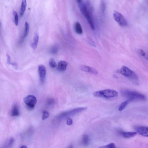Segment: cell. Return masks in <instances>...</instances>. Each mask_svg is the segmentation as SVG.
Wrapping results in <instances>:
<instances>
[{
    "label": "cell",
    "instance_id": "cell-19",
    "mask_svg": "<svg viewBox=\"0 0 148 148\" xmlns=\"http://www.w3.org/2000/svg\"><path fill=\"white\" fill-rule=\"evenodd\" d=\"M82 144L85 145H87L90 143V140L89 136L87 135H84L82 138Z\"/></svg>",
    "mask_w": 148,
    "mask_h": 148
},
{
    "label": "cell",
    "instance_id": "cell-8",
    "mask_svg": "<svg viewBox=\"0 0 148 148\" xmlns=\"http://www.w3.org/2000/svg\"><path fill=\"white\" fill-rule=\"evenodd\" d=\"M38 71L40 78L41 82L43 83L44 82L46 74V67L43 65H40L38 66Z\"/></svg>",
    "mask_w": 148,
    "mask_h": 148
},
{
    "label": "cell",
    "instance_id": "cell-25",
    "mask_svg": "<svg viewBox=\"0 0 148 148\" xmlns=\"http://www.w3.org/2000/svg\"><path fill=\"white\" fill-rule=\"evenodd\" d=\"M116 148L115 145L113 143H111L107 145H104L100 147L99 148Z\"/></svg>",
    "mask_w": 148,
    "mask_h": 148
},
{
    "label": "cell",
    "instance_id": "cell-7",
    "mask_svg": "<svg viewBox=\"0 0 148 148\" xmlns=\"http://www.w3.org/2000/svg\"><path fill=\"white\" fill-rule=\"evenodd\" d=\"M86 107H81L78 108L74 109L73 110H71L70 111H68L63 113L60 114L58 116V118L59 119L64 118L67 117L69 116H70L71 115H76L78 113L84 111L86 109Z\"/></svg>",
    "mask_w": 148,
    "mask_h": 148
},
{
    "label": "cell",
    "instance_id": "cell-30",
    "mask_svg": "<svg viewBox=\"0 0 148 148\" xmlns=\"http://www.w3.org/2000/svg\"><path fill=\"white\" fill-rule=\"evenodd\" d=\"M139 53L141 55L143 56H145V55H146L143 50H139Z\"/></svg>",
    "mask_w": 148,
    "mask_h": 148
},
{
    "label": "cell",
    "instance_id": "cell-1",
    "mask_svg": "<svg viewBox=\"0 0 148 148\" xmlns=\"http://www.w3.org/2000/svg\"><path fill=\"white\" fill-rule=\"evenodd\" d=\"M121 95L128 99L130 101L134 100H143L146 99L144 95L136 91L124 90H121Z\"/></svg>",
    "mask_w": 148,
    "mask_h": 148
},
{
    "label": "cell",
    "instance_id": "cell-27",
    "mask_svg": "<svg viewBox=\"0 0 148 148\" xmlns=\"http://www.w3.org/2000/svg\"><path fill=\"white\" fill-rule=\"evenodd\" d=\"M55 101L52 98H50L47 100V105L49 106H51L54 103Z\"/></svg>",
    "mask_w": 148,
    "mask_h": 148
},
{
    "label": "cell",
    "instance_id": "cell-12",
    "mask_svg": "<svg viewBox=\"0 0 148 148\" xmlns=\"http://www.w3.org/2000/svg\"><path fill=\"white\" fill-rule=\"evenodd\" d=\"M137 132H121V135L124 137L125 138H130L136 136Z\"/></svg>",
    "mask_w": 148,
    "mask_h": 148
},
{
    "label": "cell",
    "instance_id": "cell-4",
    "mask_svg": "<svg viewBox=\"0 0 148 148\" xmlns=\"http://www.w3.org/2000/svg\"><path fill=\"white\" fill-rule=\"evenodd\" d=\"M118 72L125 77L136 82L138 80V78L136 74L126 66H122L119 70Z\"/></svg>",
    "mask_w": 148,
    "mask_h": 148
},
{
    "label": "cell",
    "instance_id": "cell-11",
    "mask_svg": "<svg viewBox=\"0 0 148 148\" xmlns=\"http://www.w3.org/2000/svg\"><path fill=\"white\" fill-rule=\"evenodd\" d=\"M67 63L66 61H61L58 62L57 65L58 70L61 72H63L66 70L67 68Z\"/></svg>",
    "mask_w": 148,
    "mask_h": 148
},
{
    "label": "cell",
    "instance_id": "cell-20",
    "mask_svg": "<svg viewBox=\"0 0 148 148\" xmlns=\"http://www.w3.org/2000/svg\"><path fill=\"white\" fill-rule=\"evenodd\" d=\"M49 64L51 67L54 68L57 66V64L54 59L52 58L50 59L49 61Z\"/></svg>",
    "mask_w": 148,
    "mask_h": 148
},
{
    "label": "cell",
    "instance_id": "cell-17",
    "mask_svg": "<svg viewBox=\"0 0 148 148\" xmlns=\"http://www.w3.org/2000/svg\"><path fill=\"white\" fill-rule=\"evenodd\" d=\"M29 26L28 23L27 22L25 23V28L23 38L24 39L28 35L29 32Z\"/></svg>",
    "mask_w": 148,
    "mask_h": 148
},
{
    "label": "cell",
    "instance_id": "cell-22",
    "mask_svg": "<svg viewBox=\"0 0 148 148\" xmlns=\"http://www.w3.org/2000/svg\"><path fill=\"white\" fill-rule=\"evenodd\" d=\"M13 15L14 17L15 22L16 26H17L18 24L19 17L17 12L16 11H14Z\"/></svg>",
    "mask_w": 148,
    "mask_h": 148
},
{
    "label": "cell",
    "instance_id": "cell-24",
    "mask_svg": "<svg viewBox=\"0 0 148 148\" xmlns=\"http://www.w3.org/2000/svg\"><path fill=\"white\" fill-rule=\"evenodd\" d=\"M49 116V113L48 111H43V116L42 117V120H44L47 119Z\"/></svg>",
    "mask_w": 148,
    "mask_h": 148
},
{
    "label": "cell",
    "instance_id": "cell-16",
    "mask_svg": "<svg viewBox=\"0 0 148 148\" xmlns=\"http://www.w3.org/2000/svg\"><path fill=\"white\" fill-rule=\"evenodd\" d=\"M75 29L76 33L79 34H81L82 33V27L80 23L76 22L75 24Z\"/></svg>",
    "mask_w": 148,
    "mask_h": 148
},
{
    "label": "cell",
    "instance_id": "cell-10",
    "mask_svg": "<svg viewBox=\"0 0 148 148\" xmlns=\"http://www.w3.org/2000/svg\"><path fill=\"white\" fill-rule=\"evenodd\" d=\"M137 132L140 135L145 137L148 136V127L140 126L138 127L136 129Z\"/></svg>",
    "mask_w": 148,
    "mask_h": 148
},
{
    "label": "cell",
    "instance_id": "cell-18",
    "mask_svg": "<svg viewBox=\"0 0 148 148\" xmlns=\"http://www.w3.org/2000/svg\"><path fill=\"white\" fill-rule=\"evenodd\" d=\"M129 101V100H128L122 102L119 106L118 108L119 111H123L127 106Z\"/></svg>",
    "mask_w": 148,
    "mask_h": 148
},
{
    "label": "cell",
    "instance_id": "cell-15",
    "mask_svg": "<svg viewBox=\"0 0 148 148\" xmlns=\"http://www.w3.org/2000/svg\"><path fill=\"white\" fill-rule=\"evenodd\" d=\"M27 6V2L26 0H22V4L20 11V14L21 16H22L24 14L26 10V8Z\"/></svg>",
    "mask_w": 148,
    "mask_h": 148
},
{
    "label": "cell",
    "instance_id": "cell-31",
    "mask_svg": "<svg viewBox=\"0 0 148 148\" xmlns=\"http://www.w3.org/2000/svg\"><path fill=\"white\" fill-rule=\"evenodd\" d=\"M11 64L14 67L15 69L16 70H17L18 68V66L17 63L16 62H13V63H11Z\"/></svg>",
    "mask_w": 148,
    "mask_h": 148
},
{
    "label": "cell",
    "instance_id": "cell-13",
    "mask_svg": "<svg viewBox=\"0 0 148 148\" xmlns=\"http://www.w3.org/2000/svg\"><path fill=\"white\" fill-rule=\"evenodd\" d=\"M11 116L13 117H18L20 115V112L18 106L17 105H15L13 106L11 112Z\"/></svg>",
    "mask_w": 148,
    "mask_h": 148
},
{
    "label": "cell",
    "instance_id": "cell-26",
    "mask_svg": "<svg viewBox=\"0 0 148 148\" xmlns=\"http://www.w3.org/2000/svg\"><path fill=\"white\" fill-rule=\"evenodd\" d=\"M87 40L89 43L90 44V45H91V46H93L94 47H96V43H95V42L93 41L92 39L90 38V37H88V38H87Z\"/></svg>",
    "mask_w": 148,
    "mask_h": 148
},
{
    "label": "cell",
    "instance_id": "cell-14",
    "mask_svg": "<svg viewBox=\"0 0 148 148\" xmlns=\"http://www.w3.org/2000/svg\"><path fill=\"white\" fill-rule=\"evenodd\" d=\"M39 36L37 33H35V35L33 40V42L31 43V46L34 50L37 48L39 42Z\"/></svg>",
    "mask_w": 148,
    "mask_h": 148
},
{
    "label": "cell",
    "instance_id": "cell-21",
    "mask_svg": "<svg viewBox=\"0 0 148 148\" xmlns=\"http://www.w3.org/2000/svg\"><path fill=\"white\" fill-rule=\"evenodd\" d=\"M58 47L57 46H54L51 47L50 50V52L51 53L53 54H55L57 53L58 52Z\"/></svg>",
    "mask_w": 148,
    "mask_h": 148
},
{
    "label": "cell",
    "instance_id": "cell-5",
    "mask_svg": "<svg viewBox=\"0 0 148 148\" xmlns=\"http://www.w3.org/2000/svg\"><path fill=\"white\" fill-rule=\"evenodd\" d=\"M113 16L115 20L120 26L126 27L128 25V23L124 16L117 11H115L113 13Z\"/></svg>",
    "mask_w": 148,
    "mask_h": 148
},
{
    "label": "cell",
    "instance_id": "cell-3",
    "mask_svg": "<svg viewBox=\"0 0 148 148\" xmlns=\"http://www.w3.org/2000/svg\"><path fill=\"white\" fill-rule=\"evenodd\" d=\"M118 93L117 91L111 89L101 90L96 91L93 93L94 96L97 97L110 98L118 96Z\"/></svg>",
    "mask_w": 148,
    "mask_h": 148
},
{
    "label": "cell",
    "instance_id": "cell-23",
    "mask_svg": "<svg viewBox=\"0 0 148 148\" xmlns=\"http://www.w3.org/2000/svg\"><path fill=\"white\" fill-rule=\"evenodd\" d=\"M14 141V139L13 137H11L8 140L7 143H6V145L7 147H9L12 145Z\"/></svg>",
    "mask_w": 148,
    "mask_h": 148
},
{
    "label": "cell",
    "instance_id": "cell-33",
    "mask_svg": "<svg viewBox=\"0 0 148 148\" xmlns=\"http://www.w3.org/2000/svg\"><path fill=\"white\" fill-rule=\"evenodd\" d=\"M77 1L78 3H81V2H82V0H76Z\"/></svg>",
    "mask_w": 148,
    "mask_h": 148
},
{
    "label": "cell",
    "instance_id": "cell-29",
    "mask_svg": "<svg viewBox=\"0 0 148 148\" xmlns=\"http://www.w3.org/2000/svg\"><path fill=\"white\" fill-rule=\"evenodd\" d=\"M7 62L8 64H11V57L8 54L7 55Z\"/></svg>",
    "mask_w": 148,
    "mask_h": 148
},
{
    "label": "cell",
    "instance_id": "cell-9",
    "mask_svg": "<svg viewBox=\"0 0 148 148\" xmlns=\"http://www.w3.org/2000/svg\"><path fill=\"white\" fill-rule=\"evenodd\" d=\"M82 71L94 75L97 74L98 72L96 69L90 66L82 65L81 67Z\"/></svg>",
    "mask_w": 148,
    "mask_h": 148
},
{
    "label": "cell",
    "instance_id": "cell-6",
    "mask_svg": "<svg viewBox=\"0 0 148 148\" xmlns=\"http://www.w3.org/2000/svg\"><path fill=\"white\" fill-rule=\"evenodd\" d=\"M23 101L27 108L32 110L34 108L37 103V99L35 96L29 95L24 98Z\"/></svg>",
    "mask_w": 148,
    "mask_h": 148
},
{
    "label": "cell",
    "instance_id": "cell-32",
    "mask_svg": "<svg viewBox=\"0 0 148 148\" xmlns=\"http://www.w3.org/2000/svg\"><path fill=\"white\" fill-rule=\"evenodd\" d=\"M20 148H27V147L26 145H22Z\"/></svg>",
    "mask_w": 148,
    "mask_h": 148
},
{
    "label": "cell",
    "instance_id": "cell-28",
    "mask_svg": "<svg viewBox=\"0 0 148 148\" xmlns=\"http://www.w3.org/2000/svg\"><path fill=\"white\" fill-rule=\"evenodd\" d=\"M73 120L72 119L70 118H69L67 119V125L70 126L72 125L73 124Z\"/></svg>",
    "mask_w": 148,
    "mask_h": 148
},
{
    "label": "cell",
    "instance_id": "cell-2",
    "mask_svg": "<svg viewBox=\"0 0 148 148\" xmlns=\"http://www.w3.org/2000/svg\"><path fill=\"white\" fill-rule=\"evenodd\" d=\"M78 5L82 14L87 19L89 24L93 30L95 29V26L93 21L91 18L90 12L87 9L86 4L82 2L78 3Z\"/></svg>",
    "mask_w": 148,
    "mask_h": 148
}]
</instances>
